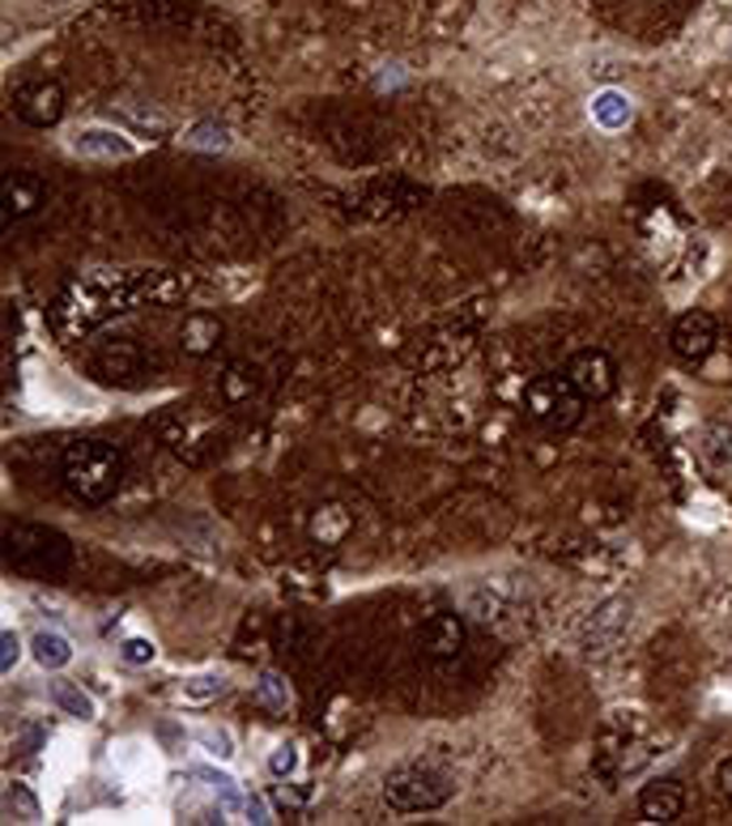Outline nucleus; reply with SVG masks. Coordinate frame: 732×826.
Returning <instances> with one entry per match:
<instances>
[{
  "label": "nucleus",
  "instance_id": "nucleus-14",
  "mask_svg": "<svg viewBox=\"0 0 732 826\" xmlns=\"http://www.w3.org/2000/svg\"><path fill=\"white\" fill-rule=\"evenodd\" d=\"M256 392H260V371H256L251 362H230V366L221 371V401H226L230 410L247 405Z\"/></svg>",
  "mask_w": 732,
  "mask_h": 826
},
{
  "label": "nucleus",
  "instance_id": "nucleus-28",
  "mask_svg": "<svg viewBox=\"0 0 732 826\" xmlns=\"http://www.w3.org/2000/svg\"><path fill=\"white\" fill-rule=\"evenodd\" d=\"M18 661H22V634L13 631V627H4L0 631V673L9 678L18 669Z\"/></svg>",
  "mask_w": 732,
  "mask_h": 826
},
{
  "label": "nucleus",
  "instance_id": "nucleus-21",
  "mask_svg": "<svg viewBox=\"0 0 732 826\" xmlns=\"http://www.w3.org/2000/svg\"><path fill=\"white\" fill-rule=\"evenodd\" d=\"M256 703L265 708V712H286L290 708V686H286V678L281 673H260L256 678Z\"/></svg>",
  "mask_w": 732,
  "mask_h": 826
},
{
  "label": "nucleus",
  "instance_id": "nucleus-22",
  "mask_svg": "<svg viewBox=\"0 0 732 826\" xmlns=\"http://www.w3.org/2000/svg\"><path fill=\"white\" fill-rule=\"evenodd\" d=\"M196 745H200L209 758H221V763L235 758V742H230V733H226V729H214V724L196 729Z\"/></svg>",
  "mask_w": 732,
  "mask_h": 826
},
{
  "label": "nucleus",
  "instance_id": "nucleus-7",
  "mask_svg": "<svg viewBox=\"0 0 732 826\" xmlns=\"http://www.w3.org/2000/svg\"><path fill=\"white\" fill-rule=\"evenodd\" d=\"M13 111L30 128H52L55 120L64 115V90L55 82H30L13 94Z\"/></svg>",
  "mask_w": 732,
  "mask_h": 826
},
{
  "label": "nucleus",
  "instance_id": "nucleus-1",
  "mask_svg": "<svg viewBox=\"0 0 732 826\" xmlns=\"http://www.w3.org/2000/svg\"><path fill=\"white\" fill-rule=\"evenodd\" d=\"M60 473H64L69 495L90 503V507H103L124 482V456L107 440H73L64 447Z\"/></svg>",
  "mask_w": 732,
  "mask_h": 826
},
{
  "label": "nucleus",
  "instance_id": "nucleus-11",
  "mask_svg": "<svg viewBox=\"0 0 732 826\" xmlns=\"http://www.w3.org/2000/svg\"><path fill=\"white\" fill-rule=\"evenodd\" d=\"M69 149L82 158H99V163H115V158H133V141L115 128H78L69 137Z\"/></svg>",
  "mask_w": 732,
  "mask_h": 826
},
{
  "label": "nucleus",
  "instance_id": "nucleus-8",
  "mask_svg": "<svg viewBox=\"0 0 732 826\" xmlns=\"http://www.w3.org/2000/svg\"><path fill=\"white\" fill-rule=\"evenodd\" d=\"M43 179L39 175H30V171H13V175H4V184H0V218H4V226H13V221L30 218L39 205H43Z\"/></svg>",
  "mask_w": 732,
  "mask_h": 826
},
{
  "label": "nucleus",
  "instance_id": "nucleus-19",
  "mask_svg": "<svg viewBox=\"0 0 732 826\" xmlns=\"http://www.w3.org/2000/svg\"><path fill=\"white\" fill-rule=\"evenodd\" d=\"M221 694H226V678L221 673H192V678H184V686H179V699L192 703V708H205V703H214Z\"/></svg>",
  "mask_w": 732,
  "mask_h": 826
},
{
  "label": "nucleus",
  "instance_id": "nucleus-3",
  "mask_svg": "<svg viewBox=\"0 0 732 826\" xmlns=\"http://www.w3.org/2000/svg\"><path fill=\"white\" fill-rule=\"evenodd\" d=\"M456 793L452 775L434 772V767H396L383 779V801L401 814H431L439 805H447Z\"/></svg>",
  "mask_w": 732,
  "mask_h": 826
},
{
  "label": "nucleus",
  "instance_id": "nucleus-29",
  "mask_svg": "<svg viewBox=\"0 0 732 826\" xmlns=\"http://www.w3.org/2000/svg\"><path fill=\"white\" fill-rule=\"evenodd\" d=\"M244 814H247V823H256V826L272 823L269 805H265V797H260V793H244Z\"/></svg>",
  "mask_w": 732,
  "mask_h": 826
},
{
  "label": "nucleus",
  "instance_id": "nucleus-30",
  "mask_svg": "<svg viewBox=\"0 0 732 826\" xmlns=\"http://www.w3.org/2000/svg\"><path fill=\"white\" fill-rule=\"evenodd\" d=\"M715 793L732 801V754H729V758H720V763H715Z\"/></svg>",
  "mask_w": 732,
  "mask_h": 826
},
{
  "label": "nucleus",
  "instance_id": "nucleus-15",
  "mask_svg": "<svg viewBox=\"0 0 732 826\" xmlns=\"http://www.w3.org/2000/svg\"><path fill=\"white\" fill-rule=\"evenodd\" d=\"M592 120H597L600 128L618 133V128H626L635 120V99L626 90H600L597 99H592Z\"/></svg>",
  "mask_w": 732,
  "mask_h": 826
},
{
  "label": "nucleus",
  "instance_id": "nucleus-4",
  "mask_svg": "<svg viewBox=\"0 0 732 826\" xmlns=\"http://www.w3.org/2000/svg\"><path fill=\"white\" fill-rule=\"evenodd\" d=\"M584 396L575 392L567 375H537L524 388V410L533 422H542L545 431H575L584 422Z\"/></svg>",
  "mask_w": 732,
  "mask_h": 826
},
{
  "label": "nucleus",
  "instance_id": "nucleus-23",
  "mask_svg": "<svg viewBox=\"0 0 732 826\" xmlns=\"http://www.w3.org/2000/svg\"><path fill=\"white\" fill-rule=\"evenodd\" d=\"M299 763H302V754H299V745H295V742L272 745L269 775H272V779H290V775H299Z\"/></svg>",
  "mask_w": 732,
  "mask_h": 826
},
{
  "label": "nucleus",
  "instance_id": "nucleus-26",
  "mask_svg": "<svg viewBox=\"0 0 732 826\" xmlns=\"http://www.w3.org/2000/svg\"><path fill=\"white\" fill-rule=\"evenodd\" d=\"M307 801H311V788H307V784H295V775H290V779H277V788H272V805H277V809H290V814H295Z\"/></svg>",
  "mask_w": 732,
  "mask_h": 826
},
{
  "label": "nucleus",
  "instance_id": "nucleus-27",
  "mask_svg": "<svg viewBox=\"0 0 732 826\" xmlns=\"http://www.w3.org/2000/svg\"><path fill=\"white\" fill-rule=\"evenodd\" d=\"M707 452L720 461V465H732V422H715L707 431Z\"/></svg>",
  "mask_w": 732,
  "mask_h": 826
},
{
  "label": "nucleus",
  "instance_id": "nucleus-12",
  "mask_svg": "<svg viewBox=\"0 0 732 826\" xmlns=\"http://www.w3.org/2000/svg\"><path fill=\"white\" fill-rule=\"evenodd\" d=\"M681 809H685V788L678 779H656L639 793V814L648 823H678Z\"/></svg>",
  "mask_w": 732,
  "mask_h": 826
},
{
  "label": "nucleus",
  "instance_id": "nucleus-20",
  "mask_svg": "<svg viewBox=\"0 0 732 826\" xmlns=\"http://www.w3.org/2000/svg\"><path fill=\"white\" fill-rule=\"evenodd\" d=\"M4 818L9 823H39L43 818V805L30 793L27 784H9L4 788Z\"/></svg>",
  "mask_w": 732,
  "mask_h": 826
},
{
  "label": "nucleus",
  "instance_id": "nucleus-2",
  "mask_svg": "<svg viewBox=\"0 0 732 826\" xmlns=\"http://www.w3.org/2000/svg\"><path fill=\"white\" fill-rule=\"evenodd\" d=\"M4 562L22 576H64L73 567V541L52 524H9L4 528Z\"/></svg>",
  "mask_w": 732,
  "mask_h": 826
},
{
  "label": "nucleus",
  "instance_id": "nucleus-24",
  "mask_svg": "<svg viewBox=\"0 0 732 826\" xmlns=\"http://www.w3.org/2000/svg\"><path fill=\"white\" fill-rule=\"evenodd\" d=\"M184 141H188L192 149H226V145H230V133H226L221 124H214V120H205V124L188 128V137Z\"/></svg>",
  "mask_w": 732,
  "mask_h": 826
},
{
  "label": "nucleus",
  "instance_id": "nucleus-16",
  "mask_svg": "<svg viewBox=\"0 0 732 826\" xmlns=\"http://www.w3.org/2000/svg\"><path fill=\"white\" fill-rule=\"evenodd\" d=\"M30 657H34L39 669L55 673V669H64V664L73 661V639L60 631H39L30 639Z\"/></svg>",
  "mask_w": 732,
  "mask_h": 826
},
{
  "label": "nucleus",
  "instance_id": "nucleus-10",
  "mask_svg": "<svg viewBox=\"0 0 732 826\" xmlns=\"http://www.w3.org/2000/svg\"><path fill=\"white\" fill-rule=\"evenodd\" d=\"M422 648L431 652V657H439V661H447V657H461L464 652V639H468V631H464V618L461 613H452V609H439V613H431L426 622H422Z\"/></svg>",
  "mask_w": 732,
  "mask_h": 826
},
{
  "label": "nucleus",
  "instance_id": "nucleus-17",
  "mask_svg": "<svg viewBox=\"0 0 732 826\" xmlns=\"http://www.w3.org/2000/svg\"><path fill=\"white\" fill-rule=\"evenodd\" d=\"M350 528H353V516L346 507H337V503H324V507L311 516V537H316L320 546H341V541L350 537Z\"/></svg>",
  "mask_w": 732,
  "mask_h": 826
},
{
  "label": "nucleus",
  "instance_id": "nucleus-25",
  "mask_svg": "<svg viewBox=\"0 0 732 826\" xmlns=\"http://www.w3.org/2000/svg\"><path fill=\"white\" fill-rule=\"evenodd\" d=\"M154 657H158V648H154V639H145V634H133V639H124V643H120V661L133 664V669L154 664Z\"/></svg>",
  "mask_w": 732,
  "mask_h": 826
},
{
  "label": "nucleus",
  "instance_id": "nucleus-9",
  "mask_svg": "<svg viewBox=\"0 0 732 826\" xmlns=\"http://www.w3.org/2000/svg\"><path fill=\"white\" fill-rule=\"evenodd\" d=\"M626 627H630V601L614 597V601H605V606L592 609V618L579 627V643H584L588 652H605Z\"/></svg>",
  "mask_w": 732,
  "mask_h": 826
},
{
  "label": "nucleus",
  "instance_id": "nucleus-13",
  "mask_svg": "<svg viewBox=\"0 0 732 826\" xmlns=\"http://www.w3.org/2000/svg\"><path fill=\"white\" fill-rule=\"evenodd\" d=\"M217 341H221V320H217V316H209V311H192L188 320H184V332H179L184 354L205 359V354H214L217 350Z\"/></svg>",
  "mask_w": 732,
  "mask_h": 826
},
{
  "label": "nucleus",
  "instance_id": "nucleus-6",
  "mask_svg": "<svg viewBox=\"0 0 732 826\" xmlns=\"http://www.w3.org/2000/svg\"><path fill=\"white\" fill-rule=\"evenodd\" d=\"M669 341H673V354H678L681 362H707L711 359V350H715V341H720L715 316H711V311H685V316H678Z\"/></svg>",
  "mask_w": 732,
  "mask_h": 826
},
{
  "label": "nucleus",
  "instance_id": "nucleus-18",
  "mask_svg": "<svg viewBox=\"0 0 732 826\" xmlns=\"http://www.w3.org/2000/svg\"><path fill=\"white\" fill-rule=\"evenodd\" d=\"M52 703L60 708V712H64V716L82 720V724H85V720L99 716V703H94V699H90L82 686H73V682H55V686H52Z\"/></svg>",
  "mask_w": 732,
  "mask_h": 826
},
{
  "label": "nucleus",
  "instance_id": "nucleus-31",
  "mask_svg": "<svg viewBox=\"0 0 732 826\" xmlns=\"http://www.w3.org/2000/svg\"><path fill=\"white\" fill-rule=\"evenodd\" d=\"M48 4H60V0H48Z\"/></svg>",
  "mask_w": 732,
  "mask_h": 826
},
{
  "label": "nucleus",
  "instance_id": "nucleus-5",
  "mask_svg": "<svg viewBox=\"0 0 732 826\" xmlns=\"http://www.w3.org/2000/svg\"><path fill=\"white\" fill-rule=\"evenodd\" d=\"M563 375L575 384V392H579L584 401H605V396H614V388H618V366H614V359H609L605 350H579V354L567 362Z\"/></svg>",
  "mask_w": 732,
  "mask_h": 826
}]
</instances>
